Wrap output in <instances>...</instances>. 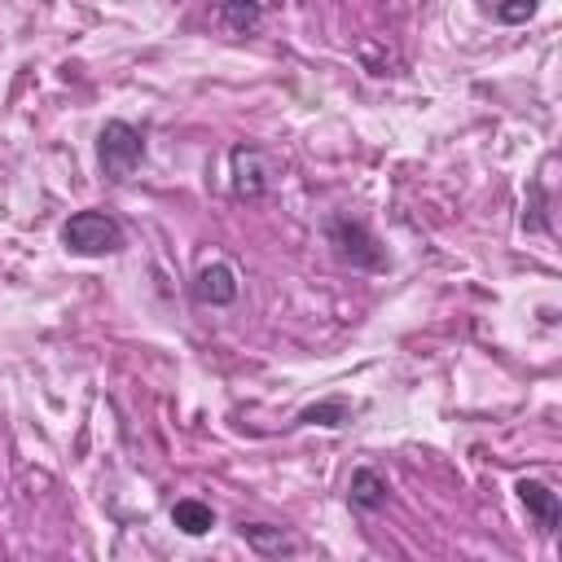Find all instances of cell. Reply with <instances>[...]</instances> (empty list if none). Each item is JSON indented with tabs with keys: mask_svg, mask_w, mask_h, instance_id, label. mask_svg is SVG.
<instances>
[{
	"mask_svg": "<svg viewBox=\"0 0 562 562\" xmlns=\"http://www.w3.org/2000/svg\"><path fill=\"white\" fill-rule=\"evenodd\" d=\"M347 417H351L347 400H321V404H312V408L299 413V426H342Z\"/></svg>",
	"mask_w": 562,
	"mask_h": 562,
	"instance_id": "cell-11",
	"label": "cell"
},
{
	"mask_svg": "<svg viewBox=\"0 0 562 562\" xmlns=\"http://www.w3.org/2000/svg\"><path fill=\"white\" fill-rule=\"evenodd\" d=\"M386 496H391V487H386V479H382L378 470H369V465L351 470V479H347V501H351L356 509L378 514V509L386 505Z\"/></svg>",
	"mask_w": 562,
	"mask_h": 562,
	"instance_id": "cell-7",
	"label": "cell"
},
{
	"mask_svg": "<svg viewBox=\"0 0 562 562\" xmlns=\"http://www.w3.org/2000/svg\"><path fill=\"white\" fill-rule=\"evenodd\" d=\"M61 246L70 255L83 259H101V255H119L123 250V224L105 211H75L61 224Z\"/></svg>",
	"mask_w": 562,
	"mask_h": 562,
	"instance_id": "cell-1",
	"label": "cell"
},
{
	"mask_svg": "<svg viewBox=\"0 0 562 562\" xmlns=\"http://www.w3.org/2000/svg\"><path fill=\"white\" fill-rule=\"evenodd\" d=\"M237 272H233V263H224V259H211V263H202L198 268V277H193V299L202 303V307H228L233 299H237Z\"/></svg>",
	"mask_w": 562,
	"mask_h": 562,
	"instance_id": "cell-5",
	"label": "cell"
},
{
	"mask_svg": "<svg viewBox=\"0 0 562 562\" xmlns=\"http://www.w3.org/2000/svg\"><path fill=\"white\" fill-rule=\"evenodd\" d=\"M228 162H233V193L237 198H263L272 189V167L255 145H237Z\"/></svg>",
	"mask_w": 562,
	"mask_h": 562,
	"instance_id": "cell-4",
	"label": "cell"
},
{
	"mask_svg": "<svg viewBox=\"0 0 562 562\" xmlns=\"http://www.w3.org/2000/svg\"><path fill=\"white\" fill-rule=\"evenodd\" d=\"M492 9H496L501 22H527L536 13V0H496Z\"/></svg>",
	"mask_w": 562,
	"mask_h": 562,
	"instance_id": "cell-12",
	"label": "cell"
},
{
	"mask_svg": "<svg viewBox=\"0 0 562 562\" xmlns=\"http://www.w3.org/2000/svg\"><path fill=\"white\" fill-rule=\"evenodd\" d=\"M325 237L334 246V255L351 268H364V272H382L386 268V250L382 241L369 233V224L351 220V215H329L325 220Z\"/></svg>",
	"mask_w": 562,
	"mask_h": 562,
	"instance_id": "cell-3",
	"label": "cell"
},
{
	"mask_svg": "<svg viewBox=\"0 0 562 562\" xmlns=\"http://www.w3.org/2000/svg\"><path fill=\"white\" fill-rule=\"evenodd\" d=\"M237 531H241V540H246L259 558H281V553H294V549H299V540H294L290 531L268 527V522H241Z\"/></svg>",
	"mask_w": 562,
	"mask_h": 562,
	"instance_id": "cell-9",
	"label": "cell"
},
{
	"mask_svg": "<svg viewBox=\"0 0 562 562\" xmlns=\"http://www.w3.org/2000/svg\"><path fill=\"white\" fill-rule=\"evenodd\" d=\"M518 501L527 505V514L536 518L540 531H558V522H562V501H558V492H553L549 483H540V479H518Z\"/></svg>",
	"mask_w": 562,
	"mask_h": 562,
	"instance_id": "cell-6",
	"label": "cell"
},
{
	"mask_svg": "<svg viewBox=\"0 0 562 562\" xmlns=\"http://www.w3.org/2000/svg\"><path fill=\"white\" fill-rule=\"evenodd\" d=\"M171 522H176L184 536H206V531L215 527V509H211L206 501H198V496H184V501L171 505Z\"/></svg>",
	"mask_w": 562,
	"mask_h": 562,
	"instance_id": "cell-10",
	"label": "cell"
},
{
	"mask_svg": "<svg viewBox=\"0 0 562 562\" xmlns=\"http://www.w3.org/2000/svg\"><path fill=\"white\" fill-rule=\"evenodd\" d=\"M215 22L228 35H255L263 22V0H220L215 4Z\"/></svg>",
	"mask_w": 562,
	"mask_h": 562,
	"instance_id": "cell-8",
	"label": "cell"
},
{
	"mask_svg": "<svg viewBox=\"0 0 562 562\" xmlns=\"http://www.w3.org/2000/svg\"><path fill=\"white\" fill-rule=\"evenodd\" d=\"M140 158H145V136L132 123L110 119L97 132V162H101V176L105 180H114V184L132 180V171L140 167Z\"/></svg>",
	"mask_w": 562,
	"mask_h": 562,
	"instance_id": "cell-2",
	"label": "cell"
}]
</instances>
